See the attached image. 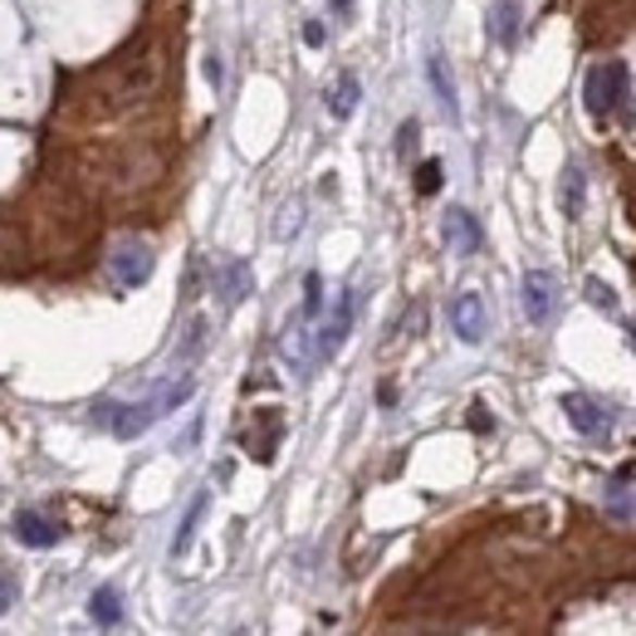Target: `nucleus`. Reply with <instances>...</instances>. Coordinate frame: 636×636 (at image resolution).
<instances>
[{
    "instance_id": "1",
    "label": "nucleus",
    "mask_w": 636,
    "mask_h": 636,
    "mask_svg": "<svg viewBox=\"0 0 636 636\" xmlns=\"http://www.w3.org/2000/svg\"><path fill=\"white\" fill-rule=\"evenodd\" d=\"M103 108H133L142 103V98L157 93V84H162V49L157 45H142V49H127L123 59H113V64L103 68Z\"/></svg>"
},
{
    "instance_id": "2",
    "label": "nucleus",
    "mask_w": 636,
    "mask_h": 636,
    "mask_svg": "<svg viewBox=\"0 0 636 636\" xmlns=\"http://www.w3.org/2000/svg\"><path fill=\"white\" fill-rule=\"evenodd\" d=\"M186 397H191V377L166 382L162 391H152V397L137 401V407H127V401H98V407H93V426L113 431L117 440H133V436H142L157 416H166V411L182 407Z\"/></svg>"
},
{
    "instance_id": "3",
    "label": "nucleus",
    "mask_w": 636,
    "mask_h": 636,
    "mask_svg": "<svg viewBox=\"0 0 636 636\" xmlns=\"http://www.w3.org/2000/svg\"><path fill=\"white\" fill-rule=\"evenodd\" d=\"M583 103L593 117H612L622 113V123H636V103H632V74L626 64H597L587 68V84H583Z\"/></svg>"
},
{
    "instance_id": "4",
    "label": "nucleus",
    "mask_w": 636,
    "mask_h": 636,
    "mask_svg": "<svg viewBox=\"0 0 636 636\" xmlns=\"http://www.w3.org/2000/svg\"><path fill=\"white\" fill-rule=\"evenodd\" d=\"M157 270V254L147 240H137V235H123V240L108 250V279L117 284V289H142L147 279H152Z\"/></svg>"
},
{
    "instance_id": "5",
    "label": "nucleus",
    "mask_w": 636,
    "mask_h": 636,
    "mask_svg": "<svg viewBox=\"0 0 636 636\" xmlns=\"http://www.w3.org/2000/svg\"><path fill=\"white\" fill-rule=\"evenodd\" d=\"M450 328H456L460 342H485L489 333V313H485V299H479L475 289L456 294V303H450Z\"/></svg>"
},
{
    "instance_id": "6",
    "label": "nucleus",
    "mask_w": 636,
    "mask_h": 636,
    "mask_svg": "<svg viewBox=\"0 0 636 636\" xmlns=\"http://www.w3.org/2000/svg\"><path fill=\"white\" fill-rule=\"evenodd\" d=\"M558 309V279L553 270H528L524 274V313L528 323H548Z\"/></svg>"
},
{
    "instance_id": "7",
    "label": "nucleus",
    "mask_w": 636,
    "mask_h": 636,
    "mask_svg": "<svg viewBox=\"0 0 636 636\" xmlns=\"http://www.w3.org/2000/svg\"><path fill=\"white\" fill-rule=\"evenodd\" d=\"M563 411H568V421H573L583 436H602V431L612 426L607 407H602V401H593L587 391H568V397H563Z\"/></svg>"
},
{
    "instance_id": "8",
    "label": "nucleus",
    "mask_w": 636,
    "mask_h": 636,
    "mask_svg": "<svg viewBox=\"0 0 636 636\" xmlns=\"http://www.w3.org/2000/svg\"><path fill=\"white\" fill-rule=\"evenodd\" d=\"M446 245L456 254H475L479 245H485V235H479V221L465 211V205H450V211H446Z\"/></svg>"
},
{
    "instance_id": "9",
    "label": "nucleus",
    "mask_w": 636,
    "mask_h": 636,
    "mask_svg": "<svg viewBox=\"0 0 636 636\" xmlns=\"http://www.w3.org/2000/svg\"><path fill=\"white\" fill-rule=\"evenodd\" d=\"M250 264L245 260H225L221 270H215V294H221V303L225 309H235V303H245L250 299Z\"/></svg>"
},
{
    "instance_id": "10",
    "label": "nucleus",
    "mask_w": 636,
    "mask_h": 636,
    "mask_svg": "<svg viewBox=\"0 0 636 636\" xmlns=\"http://www.w3.org/2000/svg\"><path fill=\"white\" fill-rule=\"evenodd\" d=\"M15 538L29 548H54L59 544V524L49 514H39V509H20L15 514Z\"/></svg>"
},
{
    "instance_id": "11",
    "label": "nucleus",
    "mask_w": 636,
    "mask_h": 636,
    "mask_svg": "<svg viewBox=\"0 0 636 636\" xmlns=\"http://www.w3.org/2000/svg\"><path fill=\"white\" fill-rule=\"evenodd\" d=\"M519 25H524V5H519V0H495V5H489V39H495V45L514 49Z\"/></svg>"
},
{
    "instance_id": "12",
    "label": "nucleus",
    "mask_w": 636,
    "mask_h": 636,
    "mask_svg": "<svg viewBox=\"0 0 636 636\" xmlns=\"http://www.w3.org/2000/svg\"><path fill=\"white\" fill-rule=\"evenodd\" d=\"M348 328H352V294L342 289L338 309H333V319L323 323V333H319V358H333V352L342 348V338H348Z\"/></svg>"
},
{
    "instance_id": "13",
    "label": "nucleus",
    "mask_w": 636,
    "mask_h": 636,
    "mask_svg": "<svg viewBox=\"0 0 636 636\" xmlns=\"http://www.w3.org/2000/svg\"><path fill=\"white\" fill-rule=\"evenodd\" d=\"M358 98H362V84H358V74H338V84L328 88V113H333V117H352V108H358Z\"/></svg>"
},
{
    "instance_id": "14",
    "label": "nucleus",
    "mask_w": 636,
    "mask_h": 636,
    "mask_svg": "<svg viewBox=\"0 0 636 636\" xmlns=\"http://www.w3.org/2000/svg\"><path fill=\"white\" fill-rule=\"evenodd\" d=\"M88 616H93L98 626H117V622H123V597H117V587H98V593L88 597Z\"/></svg>"
},
{
    "instance_id": "15",
    "label": "nucleus",
    "mask_w": 636,
    "mask_h": 636,
    "mask_svg": "<svg viewBox=\"0 0 636 636\" xmlns=\"http://www.w3.org/2000/svg\"><path fill=\"white\" fill-rule=\"evenodd\" d=\"M583 196H587L583 172H577V166H568V172H563V186H558V205H563L568 221H577V215H583Z\"/></svg>"
},
{
    "instance_id": "16",
    "label": "nucleus",
    "mask_w": 636,
    "mask_h": 636,
    "mask_svg": "<svg viewBox=\"0 0 636 636\" xmlns=\"http://www.w3.org/2000/svg\"><path fill=\"white\" fill-rule=\"evenodd\" d=\"M431 84H436V98H440V108H446L450 117H456V84H450V74H446V59L440 54H431Z\"/></svg>"
},
{
    "instance_id": "17",
    "label": "nucleus",
    "mask_w": 636,
    "mask_h": 636,
    "mask_svg": "<svg viewBox=\"0 0 636 636\" xmlns=\"http://www.w3.org/2000/svg\"><path fill=\"white\" fill-rule=\"evenodd\" d=\"M201 514H205V495H196L191 509H186V519H182V528H176L172 553H186V548H191V534H196V524H201Z\"/></svg>"
},
{
    "instance_id": "18",
    "label": "nucleus",
    "mask_w": 636,
    "mask_h": 636,
    "mask_svg": "<svg viewBox=\"0 0 636 636\" xmlns=\"http://www.w3.org/2000/svg\"><path fill=\"white\" fill-rule=\"evenodd\" d=\"M319 313H323V279L309 274L303 279V319H319Z\"/></svg>"
},
{
    "instance_id": "19",
    "label": "nucleus",
    "mask_w": 636,
    "mask_h": 636,
    "mask_svg": "<svg viewBox=\"0 0 636 636\" xmlns=\"http://www.w3.org/2000/svg\"><path fill=\"white\" fill-rule=\"evenodd\" d=\"M416 191H421V196H436V191H440V162H436V157L416 166Z\"/></svg>"
},
{
    "instance_id": "20",
    "label": "nucleus",
    "mask_w": 636,
    "mask_h": 636,
    "mask_svg": "<svg viewBox=\"0 0 636 636\" xmlns=\"http://www.w3.org/2000/svg\"><path fill=\"white\" fill-rule=\"evenodd\" d=\"M15 593H20V583H15V577H10V568L0 563V616H5L10 607H15Z\"/></svg>"
},
{
    "instance_id": "21",
    "label": "nucleus",
    "mask_w": 636,
    "mask_h": 636,
    "mask_svg": "<svg viewBox=\"0 0 636 636\" xmlns=\"http://www.w3.org/2000/svg\"><path fill=\"white\" fill-rule=\"evenodd\" d=\"M587 299H593V303H597V309H607V313H612V309H616L612 289H607V284H602V279H587Z\"/></svg>"
},
{
    "instance_id": "22",
    "label": "nucleus",
    "mask_w": 636,
    "mask_h": 636,
    "mask_svg": "<svg viewBox=\"0 0 636 636\" xmlns=\"http://www.w3.org/2000/svg\"><path fill=\"white\" fill-rule=\"evenodd\" d=\"M416 117H411V123H401V133H397V157H411V147H416Z\"/></svg>"
},
{
    "instance_id": "23",
    "label": "nucleus",
    "mask_w": 636,
    "mask_h": 636,
    "mask_svg": "<svg viewBox=\"0 0 636 636\" xmlns=\"http://www.w3.org/2000/svg\"><path fill=\"white\" fill-rule=\"evenodd\" d=\"M303 45H323V25H319V20H309V25H303Z\"/></svg>"
},
{
    "instance_id": "24",
    "label": "nucleus",
    "mask_w": 636,
    "mask_h": 636,
    "mask_svg": "<svg viewBox=\"0 0 636 636\" xmlns=\"http://www.w3.org/2000/svg\"><path fill=\"white\" fill-rule=\"evenodd\" d=\"M294 225H299V205H289V211H284V221H279V235H294Z\"/></svg>"
},
{
    "instance_id": "25",
    "label": "nucleus",
    "mask_w": 636,
    "mask_h": 636,
    "mask_svg": "<svg viewBox=\"0 0 636 636\" xmlns=\"http://www.w3.org/2000/svg\"><path fill=\"white\" fill-rule=\"evenodd\" d=\"M328 5L338 10V15H348V10H352V0H328Z\"/></svg>"
},
{
    "instance_id": "26",
    "label": "nucleus",
    "mask_w": 636,
    "mask_h": 636,
    "mask_svg": "<svg viewBox=\"0 0 636 636\" xmlns=\"http://www.w3.org/2000/svg\"><path fill=\"white\" fill-rule=\"evenodd\" d=\"M632 221H636V186H632Z\"/></svg>"
},
{
    "instance_id": "27",
    "label": "nucleus",
    "mask_w": 636,
    "mask_h": 636,
    "mask_svg": "<svg viewBox=\"0 0 636 636\" xmlns=\"http://www.w3.org/2000/svg\"><path fill=\"white\" fill-rule=\"evenodd\" d=\"M235 636H250V632H235Z\"/></svg>"
}]
</instances>
